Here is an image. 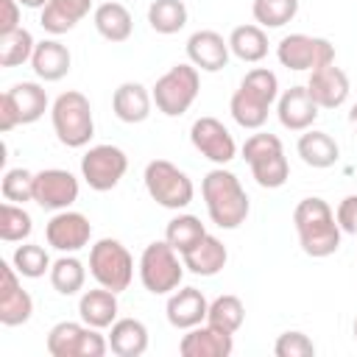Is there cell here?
<instances>
[{
	"instance_id": "cell-1",
	"label": "cell",
	"mask_w": 357,
	"mask_h": 357,
	"mask_svg": "<svg viewBox=\"0 0 357 357\" xmlns=\"http://www.w3.org/2000/svg\"><path fill=\"white\" fill-rule=\"evenodd\" d=\"M201 198L206 204V215L218 229H240L251 212V201L240 178L226 167H212L201 181Z\"/></svg>"
},
{
	"instance_id": "cell-2",
	"label": "cell",
	"mask_w": 357,
	"mask_h": 357,
	"mask_svg": "<svg viewBox=\"0 0 357 357\" xmlns=\"http://www.w3.org/2000/svg\"><path fill=\"white\" fill-rule=\"evenodd\" d=\"M293 226H296V234H298V245L307 257L312 259H324V257H332L337 248H340V226H337V218L332 212V206L318 198V195H310V198H301L293 209Z\"/></svg>"
},
{
	"instance_id": "cell-3",
	"label": "cell",
	"mask_w": 357,
	"mask_h": 357,
	"mask_svg": "<svg viewBox=\"0 0 357 357\" xmlns=\"http://www.w3.org/2000/svg\"><path fill=\"white\" fill-rule=\"evenodd\" d=\"M50 123L53 134L64 148H84L95 137V117L92 103L84 92L67 89L61 92L50 106Z\"/></svg>"
},
{
	"instance_id": "cell-4",
	"label": "cell",
	"mask_w": 357,
	"mask_h": 357,
	"mask_svg": "<svg viewBox=\"0 0 357 357\" xmlns=\"http://www.w3.org/2000/svg\"><path fill=\"white\" fill-rule=\"evenodd\" d=\"M245 165L251 167V176L265 190H279L290 176V162L284 156V145L276 134L257 131L251 134L240 148Z\"/></svg>"
},
{
	"instance_id": "cell-5",
	"label": "cell",
	"mask_w": 357,
	"mask_h": 357,
	"mask_svg": "<svg viewBox=\"0 0 357 357\" xmlns=\"http://www.w3.org/2000/svg\"><path fill=\"white\" fill-rule=\"evenodd\" d=\"M184 259L167 240H153L142 248L139 257V282L153 296H170L181 287L184 279Z\"/></svg>"
},
{
	"instance_id": "cell-6",
	"label": "cell",
	"mask_w": 357,
	"mask_h": 357,
	"mask_svg": "<svg viewBox=\"0 0 357 357\" xmlns=\"http://www.w3.org/2000/svg\"><path fill=\"white\" fill-rule=\"evenodd\" d=\"M198 92H201V70L190 61L187 64H173L165 75L156 78V84L151 89L153 106L165 117H181L184 112H190Z\"/></svg>"
},
{
	"instance_id": "cell-7",
	"label": "cell",
	"mask_w": 357,
	"mask_h": 357,
	"mask_svg": "<svg viewBox=\"0 0 357 357\" xmlns=\"http://www.w3.org/2000/svg\"><path fill=\"white\" fill-rule=\"evenodd\" d=\"M142 181H145V190H148L151 201H156L165 209H184V206L192 204V195H195L192 178L167 159L148 162L145 173H142Z\"/></svg>"
},
{
	"instance_id": "cell-8",
	"label": "cell",
	"mask_w": 357,
	"mask_h": 357,
	"mask_svg": "<svg viewBox=\"0 0 357 357\" xmlns=\"http://www.w3.org/2000/svg\"><path fill=\"white\" fill-rule=\"evenodd\" d=\"M89 273L100 287L123 293L134 279V257L114 237H100L89 248Z\"/></svg>"
},
{
	"instance_id": "cell-9",
	"label": "cell",
	"mask_w": 357,
	"mask_h": 357,
	"mask_svg": "<svg viewBox=\"0 0 357 357\" xmlns=\"http://www.w3.org/2000/svg\"><path fill=\"white\" fill-rule=\"evenodd\" d=\"M47 354L53 357H103L109 351V337L84 321H59L47 332Z\"/></svg>"
},
{
	"instance_id": "cell-10",
	"label": "cell",
	"mask_w": 357,
	"mask_h": 357,
	"mask_svg": "<svg viewBox=\"0 0 357 357\" xmlns=\"http://www.w3.org/2000/svg\"><path fill=\"white\" fill-rule=\"evenodd\" d=\"M276 59L282 67L296 73H312L318 67H326L335 61V47L324 36L310 33H287L276 45Z\"/></svg>"
},
{
	"instance_id": "cell-11",
	"label": "cell",
	"mask_w": 357,
	"mask_h": 357,
	"mask_svg": "<svg viewBox=\"0 0 357 357\" xmlns=\"http://www.w3.org/2000/svg\"><path fill=\"white\" fill-rule=\"evenodd\" d=\"M128 170V156L123 148L100 142L86 148V153L81 156V178L89 184V190L95 192H109L120 184V178Z\"/></svg>"
},
{
	"instance_id": "cell-12",
	"label": "cell",
	"mask_w": 357,
	"mask_h": 357,
	"mask_svg": "<svg viewBox=\"0 0 357 357\" xmlns=\"http://www.w3.org/2000/svg\"><path fill=\"white\" fill-rule=\"evenodd\" d=\"M78 178L64 167H45L33 176V201L42 209L61 212L78 201Z\"/></svg>"
},
{
	"instance_id": "cell-13",
	"label": "cell",
	"mask_w": 357,
	"mask_h": 357,
	"mask_svg": "<svg viewBox=\"0 0 357 357\" xmlns=\"http://www.w3.org/2000/svg\"><path fill=\"white\" fill-rule=\"evenodd\" d=\"M45 240L59 254H75V251L89 245L92 223H89V218L84 212H75V209L53 212V218L45 226Z\"/></svg>"
},
{
	"instance_id": "cell-14",
	"label": "cell",
	"mask_w": 357,
	"mask_h": 357,
	"mask_svg": "<svg viewBox=\"0 0 357 357\" xmlns=\"http://www.w3.org/2000/svg\"><path fill=\"white\" fill-rule=\"evenodd\" d=\"M190 142L204 159H209L220 167L237 156V142H234L231 131L218 117H198L190 126Z\"/></svg>"
},
{
	"instance_id": "cell-15",
	"label": "cell",
	"mask_w": 357,
	"mask_h": 357,
	"mask_svg": "<svg viewBox=\"0 0 357 357\" xmlns=\"http://www.w3.org/2000/svg\"><path fill=\"white\" fill-rule=\"evenodd\" d=\"M3 284H0V324L3 326H22L33 315V298L22 287L20 273L11 262H3Z\"/></svg>"
},
{
	"instance_id": "cell-16",
	"label": "cell",
	"mask_w": 357,
	"mask_h": 357,
	"mask_svg": "<svg viewBox=\"0 0 357 357\" xmlns=\"http://www.w3.org/2000/svg\"><path fill=\"white\" fill-rule=\"evenodd\" d=\"M229 56H231L229 39H223L212 28H201V31L190 33V39H187V59L201 73H218V70H223L229 64Z\"/></svg>"
},
{
	"instance_id": "cell-17",
	"label": "cell",
	"mask_w": 357,
	"mask_h": 357,
	"mask_svg": "<svg viewBox=\"0 0 357 357\" xmlns=\"http://www.w3.org/2000/svg\"><path fill=\"white\" fill-rule=\"evenodd\" d=\"M206 312H209V301L198 287H178L167 296V304H165L167 324L181 332L198 324H206Z\"/></svg>"
},
{
	"instance_id": "cell-18",
	"label": "cell",
	"mask_w": 357,
	"mask_h": 357,
	"mask_svg": "<svg viewBox=\"0 0 357 357\" xmlns=\"http://www.w3.org/2000/svg\"><path fill=\"white\" fill-rule=\"evenodd\" d=\"M231 351H234V335L212 324H198L187 329V335L178 340L181 357H229Z\"/></svg>"
},
{
	"instance_id": "cell-19",
	"label": "cell",
	"mask_w": 357,
	"mask_h": 357,
	"mask_svg": "<svg viewBox=\"0 0 357 357\" xmlns=\"http://www.w3.org/2000/svg\"><path fill=\"white\" fill-rule=\"evenodd\" d=\"M349 75L332 61L326 67H318L307 78V92L318 103V109H340L349 98Z\"/></svg>"
},
{
	"instance_id": "cell-20",
	"label": "cell",
	"mask_w": 357,
	"mask_h": 357,
	"mask_svg": "<svg viewBox=\"0 0 357 357\" xmlns=\"http://www.w3.org/2000/svg\"><path fill=\"white\" fill-rule=\"evenodd\" d=\"M276 117L287 131H307L318 120V103L304 86H290L276 100Z\"/></svg>"
},
{
	"instance_id": "cell-21",
	"label": "cell",
	"mask_w": 357,
	"mask_h": 357,
	"mask_svg": "<svg viewBox=\"0 0 357 357\" xmlns=\"http://www.w3.org/2000/svg\"><path fill=\"white\" fill-rule=\"evenodd\" d=\"M151 109H153V95L139 81H123L112 95V112L120 123L128 126L145 123L151 117Z\"/></svg>"
},
{
	"instance_id": "cell-22",
	"label": "cell",
	"mask_w": 357,
	"mask_h": 357,
	"mask_svg": "<svg viewBox=\"0 0 357 357\" xmlns=\"http://www.w3.org/2000/svg\"><path fill=\"white\" fill-rule=\"evenodd\" d=\"M73 67V53L67 45H61L59 39H42L33 47L31 56V70L36 73L39 81H61Z\"/></svg>"
},
{
	"instance_id": "cell-23",
	"label": "cell",
	"mask_w": 357,
	"mask_h": 357,
	"mask_svg": "<svg viewBox=\"0 0 357 357\" xmlns=\"http://www.w3.org/2000/svg\"><path fill=\"white\" fill-rule=\"evenodd\" d=\"M181 259H184V268L195 276H218L229 262V251L215 234L206 231L190 251L181 254Z\"/></svg>"
},
{
	"instance_id": "cell-24",
	"label": "cell",
	"mask_w": 357,
	"mask_h": 357,
	"mask_svg": "<svg viewBox=\"0 0 357 357\" xmlns=\"http://www.w3.org/2000/svg\"><path fill=\"white\" fill-rule=\"evenodd\" d=\"M117 312H120V304H117V293L109 290V287H92V290H84L81 298H78V315L86 326H95V329H109L114 321H117Z\"/></svg>"
},
{
	"instance_id": "cell-25",
	"label": "cell",
	"mask_w": 357,
	"mask_h": 357,
	"mask_svg": "<svg viewBox=\"0 0 357 357\" xmlns=\"http://www.w3.org/2000/svg\"><path fill=\"white\" fill-rule=\"evenodd\" d=\"M106 337L109 351L117 357H142L148 351V326L139 318H117Z\"/></svg>"
},
{
	"instance_id": "cell-26",
	"label": "cell",
	"mask_w": 357,
	"mask_h": 357,
	"mask_svg": "<svg viewBox=\"0 0 357 357\" xmlns=\"http://www.w3.org/2000/svg\"><path fill=\"white\" fill-rule=\"evenodd\" d=\"M92 8V0H50L45 8H39V25L53 33L61 36L67 31H73Z\"/></svg>"
},
{
	"instance_id": "cell-27",
	"label": "cell",
	"mask_w": 357,
	"mask_h": 357,
	"mask_svg": "<svg viewBox=\"0 0 357 357\" xmlns=\"http://www.w3.org/2000/svg\"><path fill=\"white\" fill-rule=\"evenodd\" d=\"M296 151H298L301 162L315 170H326V167L337 165V159H340V145L326 131H315V128H307L298 137Z\"/></svg>"
},
{
	"instance_id": "cell-28",
	"label": "cell",
	"mask_w": 357,
	"mask_h": 357,
	"mask_svg": "<svg viewBox=\"0 0 357 357\" xmlns=\"http://www.w3.org/2000/svg\"><path fill=\"white\" fill-rule=\"evenodd\" d=\"M92 22H95V31L106 39V42H126L134 31V20H131V11L117 3V0H109V3H100L95 11H92Z\"/></svg>"
},
{
	"instance_id": "cell-29",
	"label": "cell",
	"mask_w": 357,
	"mask_h": 357,
	"mask_svg": "<svg viewBox=\"0 0 357 357\" xmlns=\"http://www.w3.org/2000/svg\"><path fill=\"white\" fill-rule=\"evenodd\" d=\"M229 50H231V56H237L245 64L262 61L268 56V33H265V28H259L257 22L237 25L229 33Z\"/></svg>"
},
{
	"instance_id": "cell-30",
	"label": "cell",
	"mask_w": 357,
	"mask_h": 357,
	"mask_svg": "<svg viewBox=\"0 0 357 357\" xmlns=\"http://www.w3.org/2000/svg\"><path fill=\"white\" fill-rule=\"evenodd\" d=\"M14 100V109L20 114V126H28V123H36L45 112H47V92L42 84L36 81H20L14 84L11 89H6Z\"/></svg>"
},
{
	"instance_id": "cell-31",
	"label": "cell",
	"mask_w": 357,
	"mask_h": 357,
	"mask_svg": "<svg viewBox=\"0 0 357 357\" xmlns=\"http://www.w3.org/2000/svg\"><path fill=\"white\" fill-rule=\"evenodd\" d=\"M229 112L234 117V123L240 128H248V131H259L265 123H268V112L271 106L265 100H259L257 95H251L248 89L237 86L231 100H229Z\"/></svg>"
},
{
	"instance_id": "cell-32",
	"label": "cell",
	"mask_w": 357,
	"mask_h": 357,
	"mask_svg": "<svg viewBox=\"0 0 357 357\" xmlns=\"http://www.w3.org/2000/svg\"><path fill=\"white\" fill-rule=\"evenodd\" d=\"M50 284L56 293L61 296H78L86 284V265L75 257V254H61L53 265H50Z\"/></svg>"
},
{
	"instance_id": "cell-33",
	"label": "cell",
	"mask_w": 357,
	"mask_h": 357,
	"mask_svg": "<svg viewBox=\"0 0 357 357\" xmlns=\"http://www.w3.org/2000/svg\"><path fill=\"white\" fill-rule=\"evenodd\" d=\"M187 17L190 14H187L184 0H153L148 6V25L162 36L178 33L187 25Z\"/></svg>"
},
{
	"instance_id": "cell-34",
	"label": "cell",
	"mask_w": 357,
	"mask_h": 357,
	"mask_svg": "<svg viewBox=\"0 0 357 357\" xmlns=\"http://www.w3.org/2000/svg\"><path fill=\"white\" fill-rule=\"evenodd\" d=\"M204 234H206V226L201 223V218H195V215H190V212H181V215L170 218L167 226H165V240H167L178 254L190 251Z\"/></svg>"
},
{
	"instance_id": "cell-35",
	"label": "cell",
	"mask_w": 357,
	"mask_h": 357,
	"mask_svg": "<svg viewBox=\"0 0 357 357\" xmlns=\"http://www.w3.org/2000/svg\"><path fill=\"white\" fill-rule=\"evenodd\" d=\"M243 321H245V304H243V298H237L231 293H223V296H218V298L209 301L206 324H212V326L234 335L243 326Z\"/></svg>"
},
{
	"instance_id": "cell-36",
	"label": "cell",
	"mask_w": 357,
	"mask_h": 357,
	"mask_svg": "<svg viewBox=\"0 0 357 357\" xmlns=\"http://www.w3.org/2000/svg\"><path fill=\"white\" fill-rule=\"evenodd\" d=\"M33 231V218L22 204L3 201L0 206V240L3 243H22Z\"/></svg>"
},
{
	"instance_id": "cell-37",
	"label": "cell",
	"mask_w": 357,
	"mask_h": 357,
	"mask_svg": "<svg viewBox=\"0 0 357 357\" xmlns=\"http://www.w3.org/2000/svg\"><path fill=\"white\" fill-rule=\"evenodd\" d=\"M36 39L28 28H17L11 33H0V67H20L31 61Z\"/></svg>"
},
{
	"instance_id": "cell-38",
	"label": "cell",
	"mask_w": 357,
	"mask_h": 357,
	"mask_svg": "<svg viewBox=\"0 0 357 357\" xmlns=\"http://www.w3.org/2000/svg\"><path fill=\"white\" fill-rule=\"evenodd\" d=\"M11 265L17 268L20 276H25V279H39V276L50 273L53 259H50V254L45 251V245H39V243H22V245L14 248Z\"/></svg>"
},
{
	"instance_id": "cell-39",
	"label": "cell",
	"mask_w": 357,
	"mask_h": 357,
	"mask_svg": "<svg viewBox=\"0 0 357 357\" xmlns=\"http://www.w3.org/2000/svg\"><path fill=\"white\" fill-rule=\"evenodd\" d=\"M251 14L259 28H282L298 14V0H254Z\"/></svg>"
},
{
	"instance_id": "cell-40",
	"label": "cell",
	"mask_w": 357,
	"mask_h": 357,
	"mask_svg": "<svg viewBox=\"0 0 357 357\" xmlns=\"http://www.w3.org/2000/svg\"><path fill=\"white\" fill-rule=\"evenodd\" d=\"M33 176L31 170L25 167H8L3 173V181H0V192H3V201H11V204H28L33 201Z\"/></svg>"
},
{
	"instance_id": "cell-41",
	"label": "cell",
	"mask_w": 357,
	"mask_h": 357,
	"mask_svg": "<svg viewBox=\"0 0 357 357\" xmlns=\"http://www.w3.org/2000/svg\"><path fill=\"white\" fill-rule=\"evenodd\" d=\"M240 86L248 89L251 95H257L259 100H265L268 106H273V103L279 100V78H276V73L268 70V67H254V70H248V73L243 75Z\"/></svg>"
},
{
	"instance_id": "cell-42",
	"label": "cell",
	"mask_w": 357,
	"mask_h": 357,
	"mask_svg": "<svg viewBox=\"0 0 357 357\" xmlns=\"http://www.w3.org/2000/svg\"><path fill=\"white\" fill-rule=\"evenodd\" d=\"M273 354L276 357H312L315 354V343L298 332V329H290V332H282L273 343Z\"/></svg>"
},
{
	"instance_id": "cell-43",
	"label": "cell",
	"mask_w": 357,
	"mask_h": 357,
	"mask_svg": "<svg viewBox=\"0 0 357 357\" xmlns=\"http://www.w3.org/2000/svg\"><path fill=\"white\" fill-rule=\"evenodd\" d=\"M335 218H337V226H340L343 234H357V192L354 195H346L337 204Z\"/></svg>"
},
{
	"instance_id": "cell-44",
	"label": "cell",
	"mask_w": 357,
	"mask_h": 357,
	"mask_svg": "<svg viewBox=\"0 0 357 357\" xmlns=\"http://www.w3.org/2000/svg\"><path fill=\"white\" fill-rule=\"evenodd\" d=\"M20 11H22L20 0H0V33H11V31L22 28Z\"/></svg>"
},
{
	"instance_id": "cell-45",
	"label": "cell",
	"mask_w": 357,
	"mask_h": 357,
	"mask_svg": "<svg viewBox=\"0 0 357 357\" xmlns=\"http://www.w3.org/2000/svg\"><path fill=\"white\" fill-rule=\"evenodd\" d=\"M17 126H20V114H17V109H14V100H11L8 92H3V95H0V131L8 134V131L17 128Z\"/></svg>"
},
{
	"instance_id": "cell-46",
	"label": "cell",
	"mask_w": 357,
	"mask_h": 357,
	"mask_svg": "<svg viewBox=\"0 0 357 357\" xmlns=\"http://www.w3.org/2000/svg\"><path fill=\"white\" fill-rule=\"evenodd\" d=\"M50 0H20V6H25V8H45Z\"/></svg>"
},
{
	"instance_id": "cell-47",
	"label": "cell",
	"mask_w": 357,
	"mask_h": 357,
	"mask_svg": "<svg viewBox=\"0 0 357 357\" xmlns=\"http://www.w3.org/2000/svg\"><path fill=\"white\" fill-rule=\"evenodd\" d=\"M349 120H351V123H354V126H357V103H354V106H351V112H349Z\"/></svg>"
},
{
	"instance_id": "cell-48",
	"label": "cell",
	"mask_w": 357,
	"mask_h": 357,
	"mask_svg": "<svg viewBox=\"0 0 357 357\" xmlns=\"http://www.w3.org/2000/svg\"><path fill=\"white\" fill-rule=\"evenodd\" d=\"M351 332H354V340H357V318H354V326H351Z\"/></svg>"
}]
</instances>
